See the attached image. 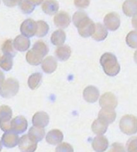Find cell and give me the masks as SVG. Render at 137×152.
<instances>
[{"instance_id": "obj_17", "label": "cell", "mask_w": 137, "mask_h": 152, "mask_svg": "<svg viewBox=\"0 0 137 152\" xmlns=\"http://www.w3.org/2000/svg\"><path fill=\"white\" fill-rule=\"evenodd\" d=\"M14 48L19 51H26L30 46V41L23 35H19L15 38L13 41Z\"/></svg>"}, {"instance_id": "obj_8", "label": "cell", "mask_w": 137, "mask_h": 152, "mask_svg": "<svg viewBox=\"0 0 137 152\" xmlns=\"http://www.w3.org/2000/svg\"><path fill=\"white\" fill-rule=\"evenodd\" d=\"M28 128V121L23 116H18L11 121V130L14 132L22 134Z\"/></svg>"}, {"instance_id": "obj_24", "label": "cell", "mask_w": 137, "mask_h": 152, "mask_svg": "<svg viewBox=\"0 0 137 152\" xmlns=\"http://www.w3.org/2000/svg\"><path fill=\"white\" fill-rule=\"evenodd\" d=\"M66 34L64 31L62 29H59L55 31L52 33L50 40L53 45L57 46H62L66 41Z\"/></svg>"}, {"instance_id": "obj_37", "label": "cell", "mask_w": 137, "mask_h": 152, "mask_svg": "<svg viewBox=\"0 0 137 152\" xmlns=\"http://www.w3.org/2000/svg\"><path fill=\"white\" fill-rule=\"evenodd\" d=\"M21 0H3V2L5 5L9 7H16L19 4Z\"/></svg>"}, {"instance_id": "obj_34", "label": "cell", "mask_w": 137, "mask_h": 152, "mask_svg": "<svg viewBox=\"0 0 137 152\" xmlns=\"http://www.w3.org/2000/svg\"><path fill=\"white\" fill-rule=\"evenodd\" d=\"M127 151H137V137H131L127 142Z\"/></svg>"}, {"instance_id": "obj_2", "label": "cell", "mask_w": 137, "mask_h": 152, "mask_svg": "<svg viewBox=\"0 0 137 152\" xmlns=\"http://www.w3.org/2000/svg\"><path fill=\"white\" fill-rule=\"evenodd\" d=\"M49 52V48L45 43L37 41L34 43L33 47L26 53V61L31 66H39L44 58Z\"/></svg>"}, {"instance_id": "obj_41", "label": "cell", "mask_w": 137, "mask_h": 152, "mask_svg": "<svg viewBox=\"0 0 137 152\" xmlns=\"http://www.w3.org/2000/svg\"><path fill=\"white\" fill-rule=\"evenodd\" d=\"M4 78H5L4 74L0 70V86H1V85L4 83Z\"/></svg>"}, {"instance_id": "obj_1", "label": "cell", "mask_w": 137, "mask_h": 152, "mask_svg": "<svg viewBox=\"0 0 137 152\" xmlns=\"http://www.w3.org/2000/svg\"><path fill=\"white\" fill-rule=\"evenodd\" d=\"M73 22L78 28L79 35L84 38H88L94 34L95 23L83 11H78L73 15Z\"/></svg>"}, {"instance_id": "obj_12", "label": "cell", "mask_w": 137, "mask_h": 152, "mask_svg": "<svg viewBox=\"0 0 137 152\" xmlns=\"http://www.w3.org/2000/svg\"><path fill=\"white\" fill-rule=\"evenodd\" d=\"M50 122V117L45 112H37L33 115L32 119L33 126L44 128L48 125Z\"/></svg>"}, {"instance_id": "obj_27", "label": "cell", "mask_w": 137, "mask_h": 152, "mask_svg": "<svg viewBox=\"0 0 137 152\" xmlns=\"http://www.w3.org/2000/svg\"><path fill=\"white\" fill-rule=\"evenodd\" d=\"M42 74L40 73H35L32 74L28 77V86L31 90H36L40 86L42 82Z\"/></svg>"}, {"instance_id": "obj_19", "label": "cell", "mask_w": 137, "mask_h": 152, "mask_svg": "<svg viewBox=\"0 0 137 152\" xmlns=\"http://www.w3.org/2000/svg\"><path fill=\"white\" fill-rule=\"evenodd\" d=\"M124 14L131 17L137 14V0H126L122 5Z\"/></svg>"}, {"instance_id": "obj_11", "label": "cell", "mask_w": 137, "mask_h": 152, "mask_svg": "<svg viewBox=\"0 0 137 152\" xmlns=\"http://www.w3.org/2000/svg\"><path fill=\"white\" fill-rule=\"evenodd\" d=\"M19 137L18 134L14 132H6L1 137V142L7 148H14L19 144Z\"/></svg>"}, {"instance_id": "obj_21", "label": "cell", "mask_w": 137, "mask_h": 152, "mask_svg": "<svg viewBox=\"0 0 137 152\" xmlns=\"http://www.w3.org/2000/svg\"><path fill=\"white\" fill-rule=\"evenodd\" d=\"M57 68V63L56 59L52 56H48L42 62V69L45 73L50 74L55 72Z\"/></svg>"}, {"instance_id": "obj_38", "label": "cell", "mask_w": 137, "mask_h": 152, "mask_svg": "<svg viewBox=\"0 0 137 152\" xmlns=\"http://www.w3.org/2000/svg\"><path fill=\"white\" fill-rule=\"evenodd\" d=\"M111 151H124V148L122 144H119V143H115L112 145Z\"/></svg>"}, {"instance_id": "obj_18", "label": "cell", "mask_w": 137, "mask_h": 152, "mask_svg": "<svg viewBox=\"0 0 137 152\" xmlns=\"http://www.w3.org/2000/svg\"><path fill=\"white\" fill-rule=\"evenodd\" d=\"M64 139L63 133L59 129H52L46 135V142L52 145H57Z\"/></svg>"}, {"instance_id": "obj_20", "label": "cell", "mask_w": 137, "mask_h": 152, "mask_svg": "<svg viewBox=\"0 0 137 152\" xmlns=\"http://www.w3.org/2000/svg\"><path fill=\"white\" fill-rule=\"evenodd\" d=\"M43 12L48 15H54L59 10V3L57 0H45L42 5Z\"/></svg>"}, {"instance_id": "obj_30", "label": "cell", "mask_w": 137, "mask_h": 152, "mask_svg": "<svg viewBox=\"0 0 137 152\" xmlns=\"http://www.w3.org/2000/svg\"><path fill=\"white\" fill-rule=\"evenodd\" d=\"M12 110L7 105L0 107V122H8L12 120Z\"/></svg>"}, {"instance_id": "obj_14", "label": "cell", "mask_w": 137, "mask_h": 152, "mask_svg": "<svg viewBox=\"0 0 137 152\" xmlns=\"http://www.w3.org/2000/svg\"><path fill=\"white\" fill-rule=\"evenodd\" d=\"M54 23L55 26L61 28H66L71 23V18L69 14L66 12H60L57 13L54 18Z\"/></svg>"}, {"instance_id": "obj_36", "label": "cell", "mask_w": 137, "mask_h": 152, "mask_svg": "<svg viewBox=\"0 0 137 152\" xmlns=\"http://www.w3.org/2000/svg\"><path fill=\"white\" fill-rule=\"evenodd\" d=\"M91 0H74V5L77 8L86 9L89 6Z\"/></svg>"}, {"instance_id": "obj_3", "label": "cell", "mask_w": 137, "mask_h": 152, "mask_svg": "<svg viewBox=\"0 0 137 152\" xmlns=\"http://www.w3.org/2000/svg\"><path fill=\"white\" fill-rule=\"evenodd\" d=\"M100 63L105 73L108 76L114 77L120 71V66L114 54L105 53L100 59Z\"/></svg>"}, {"instance_id": "obj_28", "label": "cell", "mask_w": 137, "mask_h": 152, "mask_svg": "<svg viewBox=\"0 0 137 152\" xmlns=\"http://www.w3.org/2000/svg\"><path fill=\"white\" fill-rule=\"evenodd\" d=\"M1 50H2L3 53L4 55L9 56L11 57H14L17 54L16 51V48H14V43L12 40L9 39L6 40L4 43H3L2 46H1Z\"/></svg>"}, {"instance_id": "obj_6", "label": "cell", "mask_w": 137, "mask_h": 152, "mask_svg": "<svg viewBox=\"0 0 137 152\" xmlns=\"http://www.w3.org/2000/svg\"><path fill=\"white\" fill-rule=\"evenodd\" d=\"M104 24L106 28L111 31L118 30L120 26V17L116 12H110L104 18Z\"/></svg>"}, {"instance_id": "obj_22", "label": "cell", "mask_w": 137, "mask_h": 152, "mask_svg": "<svg viewBox=\"0 0 137 152\" xmlns=\"http://www.w3.org/2000/svg\"><path fill=\"white\" fill-rule=\"evenodd\" d=\"M108 124L100 119H95L91 126L92 131L97 135H102L107 132Z\"/></svg>"}, {"instance_id": "obj_23", "label": "cell", "mask_w": 137, "mask_h": 152, "mask_svg": "<svg viewBox=\"0 0 137 152\" xmlns=\"http://www.w3.org/2000/svg\"><path fill=\"white\" fill-rule=\"evenodd\" d=\"M71 55V50L68 46H60L55 50V56L60 61H66Z\"/></svg>"}, {"instance_id": "obj_40", "label": "cell", "mask_w": 137, "mask_h": 152, "mask_svg": "<svg viewBox=\"0 0 137 152\" xmlns=\"http://www.w3.org/2000/svg\"><path fill=\"white\" fill-rule=\"evenodd\" d=\"M30 1H31L33 4H35V6H38V5L43 3V1H44V0H30Z\"/></svg>"}, {"instance_id": "obj_13", "label": "cell", "mask_w": 137, "mask_h": 152, "mask_svg": "<svg viewBox=\"0 0 137 152\" xmlns=\"http://www.w3.org/2000/svg\"><path fill=\"white\" fill-rule=\"evenodd\" d=\"M84 98L86 102L89 103H94L98 99L100 96V92L96 87L90 86L86 87L83 93Z\"/></svg>"}, {"instance_id": "obj_26", "label": "cell", "mask_w": 137, "mask_h": 152, "mask_svg": "<svg viewBox=\"0 0 137 152\" xmlns=\"http://www.w3.org/2000/svg\"><path fill=\"white\" fill-rule=\"evenodd\" d=\"M28 134L33 141L36 142H39L44 138L45 132L42 127H37V126H34L30 128Z\"/></svg>"}, {"instance_id": "obj_44", "label": "cell", "mask_w": 137, "mask_h": 152, "mask_svg": "<svg viewBox=\"0 0 137 152\" xmlns=\"http://www.w3.org/2000/svg\"><path fill=\"white\" fill-rule=\"evenodd\" d=\"M0 58H1V57H0Z\"/></svg>"}, {"instance_id": "obj_16", "label": "cell", "mask_w": 137, "mask_h": 152, "mask_svg": "<svg viewBox=\"0 0 137 152\" xmlns=\"http://www.w3.org/2000/svg\"><path fill=\"white\" fill-rule=\"evenodd\" d=\"M116 117L117 114L115 109L112 108H102L98 113V118L107 123L108 124L114 122Z\"/></svg>"}, {"instance_id": "obj_43", "label": "cell", "mask_w": 137, "mask_h": 152, "mask_svg": "<svg viewBox=\"0 0 137 152\" xmlns=\"http://www.w3.org/2000/svg\"><path fill=\"white\" fill-rule=\"evenodd\" d=\"M1 149H2V142L0 141V151H1Z\"/></svg>"}, {"instance_id": "obj_32", "label": "cell", "mask_w": 137, "mask_h": 152, "mask_svg": "<svg viewBox=\"0 0 137 152\" xmlns=\"http://www.w3.org/2000/svg\"><path fill=\"white\" fill-rule=\"evenodd\" d=\"M13 66V60L12 57L9 56L4 55L0 58V68L5 71H9Z\"/></svg>"}, {"instance_id": "obj_42", "label": "cell", "mask_w": 137, "mask_h": 152, "mask_svg": "<svg viewBox=\"0 0 137 152\" xmlns=\"http://www.w3.org/2000/svg\"><path fill=\"white\" fill-rule=\"evenodd\" d=\"M134 61L137 63V50H136V52L134 53Z\"/></svg>"}, {"instance_id": "obj_45", "label": "cell", "mask_w": 137, "mask_h": 152, "mask_svg": "<svg viewBox=\"0 0 137 152\" xmlns=\"http://www.w3.org/2000/svg\"><path fill=\"white\" fill-rule=\"evenodd\" d=\"M0 2H1V1H0Z\"/></svg>"}, {"instance_id": "obj_5", "label": "cell", "mask_w": 137, "mask_h": 152, "mask_svg": "<svg viewBox=\"0 0 137 152\" xmlns=\"http://www.w3.org/2000/svg\"><path fill=\"white\" fill-rule=\"evenodd\" d=\"M120 129L127 135H133L137 132V117L132 115H126L120 122Z\"/></svg>"}, {"instance_id": "obj_33", "label": "cell", "mask_w": 137, "mask_h": 152, "mask_svg": "<svg viewBox=\"0 0 137 152\" xmlns=\"http://www.w3.org/2000/svg\"><path fill=\"white\" fill-rule=\"evenodd\" d=\"M126 43L131 48H137V31H131L127 34Z\"/></svg>"}, {"instance_id": "obj_31", "label": "cell", "mask_w": 137, "mask_h": 152, "mask_svg": "<svg viewBox=\"0 0 137 152\" xmlns=\"http://www.w3.org/2000/svg\"><path fill=\"white\" fill-rule=\"evenodd\" d=\"M19 4L21 12L26 14H31L35 7V5L33 4L30 0H21Z\"/></svg>"}, {"instance_id": "obj_25", "label": "cell", "mask_w": 137, "mask_h": 152, "mask_svg": "<svg viewBox=\"0 0 137 152\" xmlns=\"http://www.w3.org/2000/svg\"><path fill=\"white\" fill-rule=\"evenodd\" d=\"M107 37V31L106 27L100 23H98L95 24V29L94 34H93L92 37L96 41H104Z\"/></svg>"}, {"instance_id": "obj_7", "label": "cell", "mask_w": 137, "mask_h": 152, "mask_svg": "<svg viewBox=\"0 0 137 152\" xmlns=\"http://www.w3.org/2000/svg\"><path fill=\"white\" fill-rule=\"evenodd\" d=\"M20 31L22 35L27 38H31L34 37L37 31V22L31 19L25 20L21 23Z\"/></svg>"}, {"instance_id": "obj_35", "label": "cell", "mask_w": 137, "mask_h": 152, "mask_svg": "<svg viewBox=\"0 0 137 152\" xmlns=\"http://www.w3.org/2000/svg\"><path fill=\"white\" fill-rule=\"evenodd\" d=\"M56 151H73V147L70 145L68 143L64 142L59 144L57 147L56 148Z\"/></svg>"}, {"instance_id": "obj_4", "label": "cell", "mask_w": 137, "mask_h": 152, "mask_svg": "<svg viewBox=\"0 0 137 152\" xmlns=\"http://www.w3.org/2000/svg\"><path fill=\"white\" fill-rule=\"evenodd\" d=\"M19 90V83L17 80L8 78L4 81L0 86V95L4 98H11L13 97L18 93Z\"/></svg>"}, {"instance_id": "obj_39", "label": "cell", "mask_w": 137, "mask_h": 152, "mask_svg": "<svg viewBox=\"0 0 137 152\" xmlns=\"http://www.w3.org/2000/svg\"><path fill=\"white\" fill-rule=\"evenodd\" d=\"M131 23H132V26L135 29L137 30V14L134 16L132 20H131Z\"/></svg>"}, {"instance_id": "obj_9", "label": "cell", "mask_w": 137, "mask_h": 152, "mask_svg": "<svg viewBox=\"0 0 137 152\" xmlns=\"http://www.w3.org/2000/svg\"><path fill=\"white\" fill-rule=\"evenodd\" d=\"M99 104L102 108H112L115 109L118 104V99L114 94L108 92L103 94L100 97L99 100Z\"/></svg>"}, {"instance_id": "obj_15", "label": "cell", "mask_w": 137, "mask_h": 152, "mask_svg": "<svg viewBox=\"0 0 137 152\" xmlns=\"http://www.w3.org/2000/svg\"><path fill=\"white\" fill-rule=\"evenodd\" d=\"M108 146H109V142L107 138L102 135H98L92 141V147L95 151L101 152L106 151Z\"/></svg>"}, {"instance_id": "obj_10", "label": "cell", "mask_w": 137, "mask_h": 152, "mask_svg": "<svg viewBox=\"0 0 137 152\" xmlns=\"http://www.w3.org/2000/svg\"><path fill=\"white\" fill-rule=\"evenodd\" d=\"M37 142L33 141L28 134L22 136L19 139V147L22 151H35L37 149Z\"/></svg>"}, {"instance_id": "obj_29", "label": "cell", "mask_w": 137, "mask_h": 152, "mask_svg": "<svg viewBox=\"0 0 137 152\" xmlns=\"http://www.w3.org/2000/svg\"><path fill=\"white\" fill-rule=\"evenodd\" d=\"M37 31H36L35 35L37 37H45L47 34H48L50 30L49 25L45 21H37Z\"/></svg>"}]
</instances>
